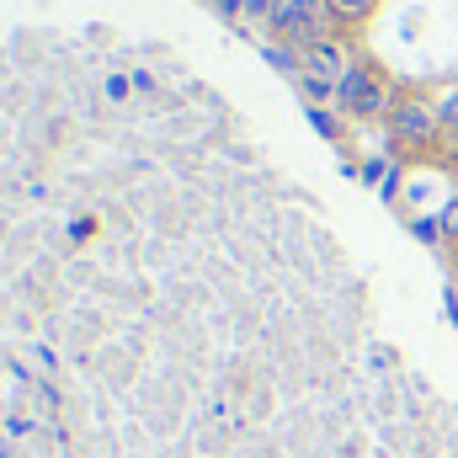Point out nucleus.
<instances>
[{
  "instance_id": "f257e3e1",
  "label": "nucleus",
  "mask_w": 458,
  "mask_h": 458,
  "mask_svg": "<svg viewBox=\"0 0 458 458\" xmlns=\"http://www.w3.org/2000/svg\"><path fill=\"white\" fill-rule=\"evenodd\" d=\"M389 107H394V86L384 81L378 64L357 59V64L342 75V86H336V113L368 123V117H389Z\"/></svg>"
},
{
  "instance_id": "f03ea898",
  "label": "nucleus",
  "mask_w": 458,
  "mask_h": 458,
  "mask_svg": "<svg viewBox=\"0 0 458 458\" xmlns=\"http://www.w3.org/2000/svg\"><path fill=\"white\" fill-rule=\"evenodd\" d=\"M267 27H272L277 43H293V48L304 54V48H315L320 38H331V5H326V0H272Z\"/></svg>"
},
{
  "instance_id": "7ed1b4c3",
  "label": "nucleus",
  "mask_w": 458,
  "mask_h": 458,
  "mask_svg": "<svg viewBox=\"0 0 458 458\" xmlns=\"http://www.w3.org/2000/svg\"><path fill=\"white\" fill-rule=\"evenodd\" d=\"M389 139H394L400 149H437V139H443V113H437V102L421 97V91L394 97V107H389Z\"/></svg>"
},
{
  "instance_id": "20e7f679",
  "label": "nucleus",
  "mask_w": 458,
  "mask_h": 458,
  "mask_svg": "<svg viewBox=\"0 0 458 458\" xmlns=\"http://www.w3.org/2000/svg\"><path fill=\"white\" fill-rule=\"evenodd\" d=\"M357 59H352V48H346V38H320L315 48H304V75H320V81H331V86H342V75L352 70Z\"/></svg>"
},
{
  "instance_id": "39448f33",
  "label": "nucleus",
  "mask_w": 458,
  "mask_h": 458,
  "mask_svg": "<svg viewBox=\"0 0 458 458\" xmlns=\"http://www.w3.org/2000/svg\"><path fill=\"white\" fill-rule=\"evenodd\" d=\"M261 59H267L272 70H283L288 81H299V75H304V54H299L293 43H267V48H261Z\"/></svg>"
},
{
  "instance_id": "423d86ee",
  "label": "nucleus",
  "mask_w": 458,
  "mask_h": 458,
  "mask_svg": "<svg viewBox=\"0 0 458 458\" xmlns=\"http://www.w3.org/2000/svg\"><path fill=\"white\" fill-rule=\"evenodd\" d=\"M326 5H331V21L336 27H362L378 11V0H326Z\"/></svg>"
},
{
  "instance_id": "0eeeda50",
  "label": "nucleus",
  "mask_w": 458,
  "mask_h": 458,
  "mask_svg": "<svg viewBox=\"0 0 458 458\" xmlns=\"http://www.w3.org/2000/svg\"><path fill=\"white\" fill-rule=\"evenodd\" d=\"M310 123H315L320 139H342V113H331V107H310Z\"/></svg>"
},
{
  "instance_id": "6e6552de",
  "label": "nucleus",
  "mask_w": 458,
  "mask_h": 458,
  "mask_svg": "<svg viewBox=\"0 0 458 458\" xmlns=\"http://www.w3.org/2000/svg\"><path fill=\"white\" fill-rule=\"evenodd\" d=\"M416 240H421V245H443V240H448V234H443V214H432V219H416Z\"/></svg>"
},
{
  "instance_id": "1a4fd4ad",
  "label": "nucleus",
  "mask_w": 458,
  "mask_h": 458,
  "mask_svg": "<svg viewBox=\"0 0 458 458\" xmlns=\"http://www.w3.org/2000/svg\"><path fill=\"white\" fill-rule=\"evenodd\" d=\"M437 113H443V133H448V139L458 144V86L448 91V97H443V102H437Z\"/></svg>"
},
{
  "instance_id": "9d476101",
  "label": "nucleus",
  "mask_w": 458,
  "mask_h": 458,
  "mask_svg": "<svg viewBox=\"0 0 458 458\" xmlns=\"http://www.w3.org/2000/svg\"><path fill=\"white\" fill-rule=\"evenodd\" d=\"M443 234H448V245H458V198L443 203Z\"/></svg>"
},
{
  "instance_id": "9b49d317",
  "label": "nucleus",
  "mask_w": 458,
  "mask_h": 458,
  "mask_svg": "<svg viewBox=\"0 0 458 458\" xmlns=\"http://www.w3.org/2000/svg\"><path fill=\"white\" fill-rule=\"evenodd\" d=\"M128 91H133L128 75H107V102H128Z\"/></svg>"
},
{
  "instance_id": "f8f14e48",
  "label": "nucleus",
  "mask_w": 458,
  "mask_h": 458,
  "mask_svg": "<svg viewBox=\"0 0 458 458\" xmlns=\"http://www.w3.org/2000/svg\"><path fill=\"white\" fill-rule=\"evenodd\" d=\"M240 16H245V21H267V16H272V0H245Z\"/></svg>"
},
{
  "instance_id": "ddd939ff",
  "label": "nucleus",
  "mask_w": 458,
  "mask_h": 458,
  "mask_svg": "<svg viewBox=\"0 0 458 458\" xmlns=\"http://www.w3.org/2000/svg\"><path fill=\"white\" fill-rule=\"evenodd\" d=\"M91 234H97V219H75L70 225V240H91Z\"/></svg>"
},
{
  "instance_id": "4468645a",
  "label": "nucleus",
  "mask_w": 458,
  "mask_h": 458,
  "mask_svg": "<svg viewBox=\"0 0 458 458\" xmlns=\"http://www.w3.org/2000/svg\"><path fill=\"white\" fill-rule=\"evenodd\" d=\"M128 81H133V91H144V97H149V91H155V75H149V70H133V75H128Z\"/></svg>"
},
{
  "instance_id": "2eb2a0df",
  "label": "nucleus",
  "mask_w": 458,
  "mask_h": 458,
  "mask_svg": "<svg viewBox=\"0 0 458 458\" xmlns=\"http://www.w3.org/2000/svg\"><path fill=\"white\" fill-rule=\"evenodd\" d=\"M5 432H11V437H27V432H32V421H21V416H11V421H5Z\"/></svg>"
},
{
  "instance_id": "dca6fc26",
  "label": "nucleus",
  "mask_w": 458,
  "mask_h": 458,
  "mask_svg": "<svg viewBox=\"0 0 458 458\" xmlns=\"http://www.w3.org/2000/svg\"><path fill=\"white\" fill-rule=\"evenodd\" d=\"M214 5H219L225 16H240V11H245V0H214Z\"/></svg>"
},
{
  "instance_id": "f3484780",
  "label": "nucleus",
  "mask_w": 458,
  "mask_h": 458,
  "mask_svg": "<svg viewBox=\"0 0 458 458\" xmlns=\"http://www.w3.org/2000/svg\"><path fill=\"white\" fill-rule=\"evenodd\" d=\"M448 160H454V171H458V144H454V149H448Z\"/></svg>"
},
{
  "instance_id": "a211bd4d",
  "label": "nucleus",
  "mask_w": 458,
  "mask_h": 458,
  "mask_svg": "<svg viewBox=\"0 0 458 458\" xmlns=\"http://www.w3.org/2000/svg\"><path fill=\"white\" fill-rule=\"evenodd\" d=\"M454 272H458V245H454Z\"/></svg>"
}]
</instances>
